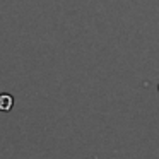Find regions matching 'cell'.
I'll return each instance as SVG.
<instances>
[{"instance_id": "6da1fadb", "label": "cell", "mask_w": 159, "mask_h": 159, "mask_svg": "<svg viewBox=\"0 0 159 159\" xmlns=\"http://www.w3.org/2000/svg\"><path fill=\"white\" fill-rule=\"evenodd\" d=\"M14 106V98L11 94H0V111H11Z\"/></svg>"}]
</instances>
